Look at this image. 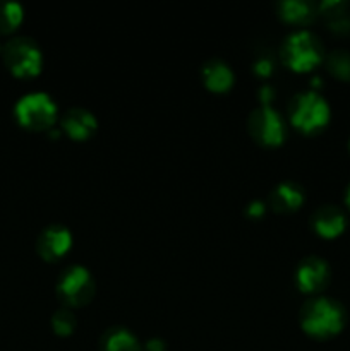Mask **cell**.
Returning a JSON list of instances; mask_svg holds the SVG:
<instances>
[{
	"label": "cell",
	"instance_id": "cell-1",
	"mask_svg": "<svg viewBox=\"0 0 350 351\" xmlns=\"http://www.w3.org/2000/svg\"><path fill=\"white\" fill-rule=\"evenodd\" d=\"M347 321L345 308L331 298L309 300L301 311V326L314 339H329L338 335Z\"/></svg>",
	"mask_w": 350,
	"mask_h": 351
},
{
	"label": "cell",
	"instance_id": "cell-2",
	"mask_svg": "<svg viewBox=\"0 0 350 351\" xmlns=\"http://www.w3.org/2000/svg\"><path fill=\"white\" fill-rule=\"evenodd\" d=\"M325 57V50L316 34L311 31H295L288 34L281 47V58L285 65L295 72H307L318 67Z\"/></svg>",
	"mask_w": 350,
	"mask_h": 351
},
{
	"label": "cell",
	"instance_id": "cell-3",
	"mask_svg": "<svg viewBox=\"0 0 350 351\" xmlns=\"http://www.w3.org/2000/svg\"><path fill=\"white\" fill-rule=\"evenodd\" d=\"M288 117L295 129L304 134H318L328 125L329 105L314 91L295 95L288 105Z\"/></svg>",
	"mask_w": 350,
	"mask_h": 351
},
{
	"label": "cell",
	"instance_id": "cell-4",
	"mask_svg": "<svg viewBox=\"0 0 350 351\" xmlns=\"http://www.w3.org/2000/svg\"><path fill=\"white\" fill-rule=\"evenodd\" d=\"M17 122L30 130H48L57 120V105L45 93H30L16 103Z\"/></svg>",
	"mask_w": 350,
	"mask_h": 351
},
{
	"label": "cell",
	"instance_id": "cell-5",
	"mask_svg": "<svg viewBox=\"0 0 350 351\" xmlns=\"http://www.w3.org/2000/svg\"><path fill=\"white\" fill-rule=\"evenodd\" d=\"M3 62L17 77H33L40 74L43 57L38 45L31 38H12L3 47Z\"/></svg>",
	"mask_w": 350,
	"mask_h": 351
},
{
	"label": "cell",
	"instance_id": "cell-6",
	"mask_svg": "<svg viewBox=\"0 0 350 351\" xmlns=\"http://www.w3.org/2000/svg\"><path fill=\"white\" fill-rule=\"evenodd\" d=\"M57 295L65 307H82L95 295V280L82 266H71L62 273L57 283Z\"/></svg>",
	"mask_w": 350,
	"mask_h": 351
},
{
	"label": "cell",
	"instance_id": "cell-7",
	"mask_svg": "<svg viewBox=\"0 0 350 351\" xmlns=\"http://www.w3.org/2000/svg\"><path fill=\"white\" fill-rule=\"evenodd\" d=\"M250 137L263 146H280L287 137V127L283 119L271 106H261L253 110L247 120Z\"/></svg>",
	"mask_w": 350,
	"mask_h": 351
},
{
	"label": "cell",
	"instance_id": "cell-8",
	"mask_svg": "<svg viewBox=\"0 0 350 351\" xmlns=\"http://www.w3.org/2000/svg\"><path fill=\"white\" fill-rule=\"evenodd\" d=\"M299 290L304 293H318L329 283V266L321 257H305L295 273Z\"/></svg>",
	"mask_w": 350,
	"mask_h": 351
},
{
	"label": "cell",
	"instance_id": "cell-9",
	"mask_svg": "<svg viewBox=\"0 0 350 351\" xmlns=\"http://www.w3.org/2000/svg\"><path fill=\"white\" fill-rule=\"evenodd\" d=\"M72 235L65 226L51 225L38 237V254L45 261H58L71 250Z\"/></svg>",
	"mask_w": 350,
	"mask_h": 351
},
{
	"label": "cell",
	"instance_id": "cell-10",
	"mask_svg": "<svg viewBox=\"0 0 350 351\" xmlns=\"http://www.w3.org/2000/svg\"><path fill=\"white\" fill-rule=\"evenodd\" d=\"M311 225L323 239H335L345 232L347 218L342 209L333 204H326L316 209L311 218Z\"/></svg>",
	"mask_w": 350,
	"mask_h": 351
},
{
	"label": "cell",
	"instance_id": "cell-11",
	"mask_svg": "<svg viewBox=\"0 0 350 351\" xmlns=\"http://www.w3.org/2000/svg\"><path fill=\"white\" fill-rule=\"evenodd\" d=\"M65 134L74 141H86L95 134L98 122L96 117L86 108H71L62 119Z\"/></svg>",
	"mask_w": 350,
	"mask_h": 351
},
{
	"label": "cell",
	"instance_id": "cell-12",
	"mask_svg": "<svg viewBox=\"0 0 350 351\" xmlns=\"http://www.w3.org/2000/svg\"><path fill=\"white\" fill-rule=\"evenodd\" d=\"M304 189L295 182H281L270 194V204L277 213H294L304 204Z\"/></svg>",
	"mask_w": 350,
	"mask_h": 351
},
{
	"label": "cell",
	"instance_id": "cell-13",
	"mask_svg": "<svg viewBox=\"0 0 350 351\" xmlns=\"http://www.w3.org/2000/svg\"><path fill=\"white\" fill-rule=\"evenodd\" d=\"M202 81L209 91L225 93L233 84V72L229 65L220 58H211L202 65Z\"/></svg>",
	"mask_w": 350,
	"mask_h": 351
},
{
	"label": "cell",
	"instance_id": "cell-14",
	"mask_svg": "<svg viewBox=\"0 0 350 351\" xmlns=\"http://www.w3.org/2000/svg\"><path fill=\"white\" fill-rule=\"evenodd\" d=\"M102 351H141L136 336L126 328H112L102 336Z\"/></svg>",
	"mask_w": 350,
	"mask_h": 351
},
{
	"label": "cell",
	"instance_id": "cell-15",
	"mask_svg": "<svg viewBox=\"0 0 350 351\" xmlns=\"http://www.w3.org/2000/svg\"><path fill=\"white\" fill-rule=\"evenodd\" d=\"M278 14L290 24H309L316 16V7L305 0H285L278 5Z\"/></svg>",
	"mask_w": 350,
	"mask_h": 351
},
{
	"label": "cell",
	"instance_id": "cell-16",
	"mask_svg": "<svg viewBox=\"0 0 350 351\" xmlns=\"http://www.w3.org/2000/svg\"><path fill=\"white\" fill-rule=\"evenodd\" d=\"M23 7L17 2H0V33H10L23 21Z\"/></svg>",
	"mask_w": 350,
	"mask_h": 351
},
{
	"label": "cell",
	"instance_id": "cell-17",
	"mask_svg": "<svg viewBox=\"0 0 350 351\" xmlns=\"http://www.w3.org/2000/svg\"><path fill=\"white\" fill-rule=\"evenodd\" d=\"M328 71L342 81H350V51L335 50L326 58Z\"/></svg>",
	"mask_w": 350,
	"mask_h": 351
},
{
	"label": "cell",
	"instance_id": "cell-18",
	"mask_svg": "<svg viewBox=\"0 0 350 351\" xmlns=\"http://www.w3.org/2000/svg\"><path fill=\"white\" fill-rule=\"evenodd\" d=\"M75 322L78 321H75L74 314L65 307L55 312L54 317H51V328L58 336H69L75 329Z\"/></svg>",
	"mask_w": 350,
	"mask_h": 351
},
{
	"label": "cell",
	"instance_id": "cell-19",
	"mask_svg": "<svg viewBox=\"0 0 350 351\" xmlns=\"http://www.w3.org/2000/svg\"><path fill=\"white\" fill-rule=\"evenodd\" d=\"M347 9H349V3L338 2V0H336V2H323L321 5H319V12H321L323 16L328 17V19L342 16V14L347 12Z\"/></svg>",
	"mask_w": 350,
	"mask_h": 351
},
{
	"label": "cell",
	"instance_id": "cell-20",
	"mask_svg": "<svg viewBox=\"0 0 350 351\" xmlns=\"http://www.w3.org/2000/svg\"><path fill=\"white\" fill-rule=\"evenodd\" d=\"M329 29L335 31L338 34H349L350 33V16L349 14H342L338 17L329 19Z\"/></svg>",
	"mask_w": 350,
	"mask_h": 351
},
{
	"label": "cell",
	"instance_id": "cell-21",
	"mask_svg": "<svg viewBox=\"0 0 350 351\" xmlns=\"http://www.w3.org/2000/svg\"><path fill=\"white\" fill-rule=\"evenodd\" d=\"M275 64L270 57H259L254 62V72L261 77H268V75L273 74Z\"/></svg>",
	"mask_w": 350,
	"mask_h": 351
},
{
	"label": "cell",
	"instance_id": "cell-22",
	"mask_svg": "<svg viewBox=\"0 0 350 351\" xmlns=\"http://www.w3.org/2000/svg\"><path fill=\"white\" fill-rule=\"evenodd\" d=\"M264 208H266V206H264V202L253 201L249 206H247L246 213H247V216H250V218L256 219V218H261V216L264 215Z\"/></svg>",
	"mask_w": 350,
	"mask_h": 351
},
{
	"label": "cell",
	"instance_id": "cell-23",
	"mask_svg": "<svg viewBox=\"0 0 350 351\" xmlns=\"http://www.w3.org/2000/svg\"><path fill=\"white\" fill-rule=\"evenodd\" d=\"M273 95H275V89L271 88L270 84L261 86V89H259V99H261V101H263V106H268V103H270L271 99H273Z\"/></svg>",
	"mask_w": 350,
	"mask_h": 351
},
{
	"label": "cell",
	"instance_id": "cell-24",
	"mask_svg": "<svg viewBox=\"0 0 350 351\" xmlns=\"http://www.w3.org/2000/svg\"><path fill=\"white\" fill-rule=\"evenodd\" d=\"M146 351H165V341L160 338H153L146 343Z\"/></svg>",
	"mask_w": 350,
	"mask_h": 351
},
{
	"label": "cell",
	"instance_id": "cell-25",
	"mask_svg": "<svg viewBox=\"0 0 350 351\" xmlns=\"http://www.w3.org/2000/svg\"><path fill=\"white\" fill-rule=\"evenodd\" d=\"M345 202H347V206H349V208H350V185H349V189H347V194H345Z\"/></svg>",
	"mask_w": 350,
	"mask_h": 351
},
{
	"label": "cell",
	"instance_id": "cell-26",
	"mask_svg": "<svg viewBox=\"0 0 350 351\" xmlns=\"http://www.w3.org/2000/svg\"><path fill=\"white\" fill-rule=\"evenodd\" d=\"M349 149H350V141H349Z\"/></svg>",
	"mask_w": 350,
	"mask_h": 351
}]
</instances>
